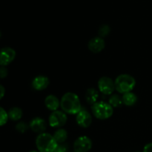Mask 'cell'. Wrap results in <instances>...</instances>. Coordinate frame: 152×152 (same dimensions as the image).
<instances>
[{
	"mask_svg": "<svg viewBox=\"0 0 152 152\" xmlns=\"http://www.w3.org/2000/svg\"><path fill=\"white\" fill-rule=\"evenodd\" d=\"M16 51L11 48H3L0 50V65L7 66L14 60Z\"/></svg>",
	"mask_w": 152,
	"mask_h": 152,
	"instance_id": "8",
	"label": "cell"
},
{
	"mask_svg": "<svg viewBox=\"0 0 152 152\" xmlns=\"http://www.w3.org/2000/svg\"><path fill=\"white\" fill-rule=\"evenodd\" d=\"M62 111L68 114H77L82 110L81 102L78 95L72 92L65 93L60 100Z\"/></svg>",
	"mask_w": 152,
	"mask_h": 152,
	"instance_id": "1",
	"label": "cell"
},
{
	"mask_svg": "<svg viewBox=\"0 0 152 152\" xmlns=\"http://www.w3.org/2000/svg\"><path fill=\"white\" fill-rule=\"evenodd\" d=\"M30 129L35 133L42 134L44 133L46 130L47 124L45 120L41 117H35L30 122Z\"/></svg>",
	"mask_w": 152,
	"mask_h": 152,
	"instance_id": "11",
	"label": "cell"
},
{
	"mask_svg": "<svg viewBox=\"0 0 152 152\" xmlns=\"http://www.w3.org/2000/svg\"><path fill=\"white\" fill-rule=\"evenodd\" d=\"M122 99H123V102L124 105L127 106H132L137 101V96L135 94L129 92V93L124 94L122 96Z\"/></svg>",
	"mask_w": 152,
	"mask_h": 152,
	"instance_id": "15",
	"label": "cell"
},
{
	"mask_svg": "<svg viewBox=\"0 0 152 152\" xmlns=\"http://www.w3.org/2000/svg\"><path fill=\"white\" fill-rule=\"evenodd\" d=\"M108 103L113 107V108H117L120 107L123 104V99L118 94H112L109 98V102Z\"/></svg>",
	"mask_w": 152,
	"mask_h": 152,
	"instance_id": "18",
	"label": "cell"
},
{
	"mask_svg": "<svg viewBox=\"0 0 152 152\" xmlns=\"http://www.w3.org/2000/svg\"><path fill=\"white\" fill-rule=\"evenodd\" d=\"M73 152H75V151H73Z\"/></svg>",
	"mask_w": 152,
	"mask_h": 152,
	"instance_id": "29",
	"label": "cell"
},
{
	"mask_svg": "<svg viewBox=\"0 0 152 152\" xmlns=\"http://www.w3.org/2000/svg\"><path fill=\"white\" fill-rule=\"evenodd\" d=\"M136 152H140V151H136Z\"/></svg>",
	"mask_w": 152,
	"mask_h": 152,
	"instance_id": "28",
	"label": "cell"
},
{
	"mask_svg": "<svg viewBox=\"0 0 152 152\" xmlns=\"http://www.w3.org/2000/svg\"><path fill=\"white\" fill-rule=\"evenodd\" d=\"M92 112L96 118L104 120L110 118L112 116L114 109L109 103L102 102H96L91 107Z\"/></svg>",
	"mask_w": 152,
	"mask_h": 152,
	"instance_id": "4",
	"label": "cell"
},
{
	"mask_svg": "<svg viewBox=\"0 0 152 152\" xmlns=\"http://www.w3.org/2000/svg\"><path fill=\"white\" fill-rule=\"evenodd\" d=\"M67 115L64 111H55L49 117V125L53 128H60L65 126L67 122Z\"/></svg>",
	"mask_w": 152,
	"mask_h": 152,
	"instance_id": "5",
	"label": "cell"
},
{
	"mask_svg": "<svg viewBox=\"0 0 152 152\" xmlns=\"http://www.w3.org/2000/svg\"><path fill=\"white\" fill-rule=\"evenodd\" d=\"M45 104L46 108L51 111H57L60 106V101L54 95H48L45 99Z\"/></svg>",
	"mask_w": 152,
	"mask_h": 152,
	"instance_id": "13",
	"label": "cell"
},
{
	"mask_svg": "<svg viewBox=\"0 0 152 152\" xmlns=\"http://www.w3.org/2000/svg\"><path fill=\"white\" fill-rule=\"evenodd\" d=\"M50 80L45 76H37L32 82V86L35 90L42 91L47 88L49 86Z\"/></svg>",
	"mask_w": 152,
	"mask_h": 152,
	"instance_id": "12",
	"label": "cell"
},
{
	"mask_svg": "<svg viewBox=\"0 0 152 152\" xmlns=\"http://www.w3.org/2000/svg\"><path fill=\"white\" fill-rule=\"evenodd\" d=\"M143 152H152V142L146 144L143 148Z\"/></svg>",
	"mask_w": 152,
	"mask_h": 152,
	"instance_id": "24",
	"label": "cell"
},
{
	"mask_svg": "<svg viewBox=\"0 0 152 152\" xmlns=\"http://www.w3.org/2000/svg\"><path fill=\"white\" fill-rule=\"evenodd\" d=\"M111 29H110V27L108 25H103L99 28V37H105L109 34Z\"/></svg>",
	"mask_w": 152,
	"mask_h": 152,
	"instance_id": "20",
	"label": "cell"
},
{
	"mask_svg": "<svg viewBox=\"0 0 152 152\" xmlns=\"http://www.w3.org/2000/svg\"><path fill=\"white\" fill-rule=\"evenodd\" d=\"M98 88L105 95H111L115 90V84L112 79L108 77H102L98 81Z\"/></svg>",
	"mask_w": 152,
	"mask_h": 152,
	"instance_id": "6",
	"label": "cell"
},
{
	"mask_svg": "<svg viewBox=\"0 0 152 152\" xmlns=\"http://www.w3.org/2000/svg\"><path fill=\"white\" fill-rule=\"evenodd\" d=\"M8 114L3 108L0 107V126H3L8 120Z\"/></svg>",
	"mask_w": 152,
	"mask_h": 152,
	"instance_id": "19",
	"label": "cell"
},
{
	"mask_svg": "<svg viewBox=\"0 0 152 152\" xmlns=\"http://www.w3.org/2000/svg\"><path fill=\"white\" fill-rule=\"evenodd\" d=\"M36 145L39 152H54L58 143L53 135L48 133H42L36 139Z\"/></svg>",
	"mask_w": 152,
	"mask_h": 152,
	"instance_id": "2",
	"label": "cell"
},
{
	"mask_svg": "<svg viewBox=\"0 0 152 152\" xmlns=\"http://www.w3.org/2000/svg\"><path fill=\"white\" fill-rule=\"evenodd\" d=\"M4 94H5V88L4 86L0 85V100L4 97Z\"/></svg>",
	"mask_w": 152,
	"mask_h": 152,
	"instance_id": "25",
	"label": "cell"
},
{
	"mask_svg": "<svg viewBox=\"0 0 152 152\" xmlns=\"http://www.w3.org/2000/svg\"><path fill=\"white\" fill-rule=\"evenodd\" d=\"M1 31H0V38H1Z\"/></svg>",
	"mask_w": 152,
	"mask_h": 152,
	"instance_id": "27",
	"label": "cell"
},
{
	"mask_svg": "<svg viewBox=\"0 0 152 152\" xmlns=\"http://www.w3.org/2000/svg\"><path fill=\"white\" fill-rule=\"evenodd\" d=\"M54 152H68V147L64 144H58Z\"/></svg>",
	"mask_w": 152,
	"mask_h": 152,
	"instance_id": "22",
	"label": "cell"
},
{
	"mask_svg": "<svg viewBox=\"0 0 152 152\" xmlns=\"http://www.w3.org/2000/svg\"><path fill=\"white\" fill-rule=\"evenodd\" d=\"M29 152H39V151H29Z\"/></svg>",
	"mask_w": 152,
	"mask_h": 152,
	"instance_id": "26",
	"label": "cell"
},
{
	"mask_svg": "<svg viewBox=\"0 0 152 152\" xmlns=\"http://www.w3.org/2000/svg\"><path fill=\"white\" fill-rule=\"evenodd\" d=\"M88 46L89 50H90L92 53H100V52L105 48V43L103 38L99 37H94V38H92L89 41Z\"/></svg>",
	"mask_w": 152,
	"mask_h": 152,
	"instance_id": "10",
	"label": "cell"
},
{
	"mask_svg": "<svg viewBox=\"0 0 152 152\" xmlns=\"http://www.w3.org/2000/svg\"><path fill=\"white\" fill-rule=\"evenodd\" d=\"M8 117L9 119H10L13 121H17L19 120L22 117V109L20 108H18V107H13V108H10L8 111Z\"/></svg>",
	"mask_w": 152,
	"mask_h": 152,
	"instance_id": "17",
	"label": "cell"
},
{
	"mask_svg": "<svg viewBox=\"0 0 152 152\" xmlns=\"http://www.w3.org/2000/svg\"><path fill=\"white\" fill-rule=\"evenodd\" d=\"M8 74V71L7 69L4 66H1L0 67V78L4 79Z\"/></svg>",
	"mask_w": 152,
	"mask_h": 152,
	"instance_id": "23",
	"label": "cell"
},
{
	"mask_svg": "<svg viewBox=\"0 0 152 152\" xmlns=\"http://www.w3.org/2000/svg\"><path fill=\"white\" fill-rule=\"evenodd\" d=\"M91 148V140L87 136L79 137L74 143V150L75 152H88Z\"/></svg>",
	"mask_w": 152,
	"mask_h": 152,
	"instance_id": "7",
	"label": "cell"
},
{
	"mask_svg": "<svg viewBox=\"0 0 152 152\" xmlns=\"http://www.w3.org/2000/svg\"><path fill=\"white\" fill-rule=\"evenodd\" d=\"M115 90L120 94L132 92L136 86V80L132 76L129 74H120L116 78L114 81Z\"/></svg>",
	"mask_w": 152,
	"mask_h": 152,
	"instance_id": "3",
	"label": "cell"
},
{
	"mask_svg": "<svg viewBox=\"0 0 152 152\" xmlns=\"http://www.w3.org/2000/svg\"><path fill=\"white\" fill-rule=\"evenodd\" d=\"M98 97H99V93L96 89L91 88L86 91V99L88 103L94 105L97 102Z\"/></svg>",
	"mask_w": 152,
	"mask_h": 152,
	"instance_id": "14",
	"label": "cell"
},
{
	"mask_svg": "<svg viewBox=\"0 0 152 152\" xmlns=\"http://www.w3.org/2000/svg\"><path fill=\"white\" fill-rule=\"evenodd\" d=\"M77 123L80 127L88 128L91 126L92 123V117L90 113L85 109H82L77 114Z\"/></svg>",
	"mask_w": 152,
	"mask_h": 152,
	"instance_id": "9",
	"label": "cell"
},
{
	"mask_svg": "<svg viewBox=\"0 0 152 152\" xmlns=\"http://www.w3.org/2000/svg\"><path fill=\"white\" fill-rule=\"evenodd\" d=\"M53 137L58 144H62L68 138V132L62 129H59L53 134Z\"/></svg>",
	"mask_w": 152,
	"mask_h": 152,
	"instance_id": "16",
	"label": "cell"
},
{
	"mask_svg": "<svg viewBox=\"0 0 152 152\" xmlns=\"http://www.w3.org/2000/svg\"><path fill=\"white\" fill-rule=\"evenodd\" d=\"M28 128H30V126L25 122H20V123H17V125L16 126V131L20 133H25V132H27Z\"/></svg>",
	"mask_w": 152,
	"mask_h": 152,
	"instance_id": "21",
	"label": "cell"
}]
</instances>
